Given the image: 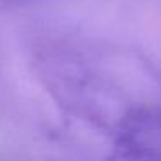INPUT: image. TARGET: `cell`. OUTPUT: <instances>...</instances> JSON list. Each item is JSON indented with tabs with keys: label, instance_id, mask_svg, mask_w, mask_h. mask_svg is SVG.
I'll return each mask as SVG.
<instances>
[{
	"label": "cell",
	"instance_id": "6da1fadb",
	"mask_svg": "<svg viewBox=\"0 0 161 161\" xmlns=\"http://www.w3.org/2000/svg\"><path fill=\"white\" fill-rule=\"evenodd\" d=\"M125 147L132 161H161V111L128 119Z\"/></svg>",
	"mask_w": 161,
	"mask_h": 161
}]
</instances>
